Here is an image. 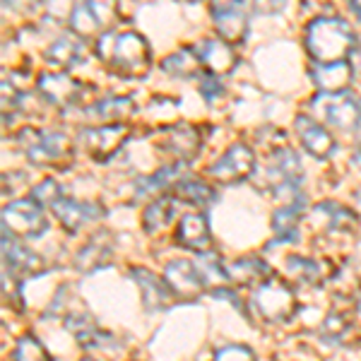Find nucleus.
Listing matches in <instances>:
<instances>
[{
	"mask_svg": "<svg viewBox=\"0 0 361 361\" xmlns=\"http://www.w3.org/2000/svg\"><path fill=\"white\" fill-rule=\"evenodd\" d=\"M200 145H202V137H200V130H197L195 126L176 123L164 133V142H161V147H164L166 152L176 154L178 161H188L200 152Z\"/></svg>",
	"mask_w": 361,
	"mask_h": 361,
	"instance_id": "nucleus-15",
	"label": "nucleus"
},
{
	"mask_svg": "<svg viewBox=\"0 0 361 361\" xmlns=\"http://www.w3.org/2000/svg\"><path fill=\"white\" fill-rule=\"evenodd\" d=\"M197 58L212 75H226L236 68L238 56L234 54L231 44L222 42V39H205L197 46Z\"/></svg>",
	"mask_w": 361,
	"mask_h": 361,
	"instance_id": "nucleus-16",
	"label": "nucleus"
},
{
	"mask_svg": "<svg viewBox=\"0 0 361 361\" xmlns=\"http://www.w3.org/2000/svg\"><path fill=\"white\" fill-rule=\"evenodd\" d=\"M97 54L121 78L142 80L152 68V51L137 32H106L99 37Z\"/></svg>",
	"mask_w": 361,
	"mask_h": 361,
	"instance_id": "nucleus-1",
	"label": "nucleus"
},
{
	"mask_svg": "<svg viewBox=\"0 0 361 361\" xmlns=\"http://www.w3.org/2000/svg\"><path fill=\"white\" fill-rule=\"evenodd\" d=\"M320 123H328L337 130H357L361 121V102L352 94H320L311 102Z\"/></svg>",
	"mask_w": 361,
	"mask_h": 361,
	"instance_id": "nucleus-5",
	"label": "nucleus"
},
{
	"mask_svg": "<svg viewBox=\"0 0 361 361\" xmlns=\"http://www.w3.org/2000/svg\"><path fill=\"white\" fill-rule=\"evenodd\" d=\"M296 135H299L301 145L308 154H313L316 159H328L335 152V137L330 135V130L320 121L311 118V116H299L294 121Z\"/></svg>",
	"mask_w": 361,
	"mask_h": 361,
	"instance_id": "nucleus-12",
	"label": "nucleus"
},
{
	"mask_svg": "<svg viewBox=\"0 0 361 361\" xmlns=\"http://www.w3.org/2000/svg\"><path fill=\"white\" fill-rule=\"evenodd\" d=\"M306 207V197L299 202H292V205H282L275 212L272 217V226L277 231V238L284 241V238H296V224H299V217H301V209Z\"/></svg>",
	"mask_w": 361,
	"mask_h": 361,
	"instance_id": "nucleus-30",
	"label": "nucleus"
},
{
	"mask_svg": "<svg viewBox=\"0 0 361 361\" xmlns=\"http://www.w3.org/2000/svg\"><path fill=\"white\" fill-rule=\"evenodd\" d=\"M22 152L32 164L46 166V164H61V161L70 159L73 154V145L63 133L39 130V128H25L17 135Z\"/></svg>",
	"mask_w": 361,
	"mask_h": 361,
	"instance_id": "nucleus-3",
	"label": "nucleus"
},
{
	"mask_svg": "<svg viewBox=\"0 0 361 361\" xmlns=\"http://www.w3.org/2000/svg\"><path fill=\"white\" fill-rule=\"evenodd\" d=\"M289 270H294V275L299 279H304V282H316L318 279V263L316 260H308V258H299V255H289L287 260Z\"/></svg>",
	"mask_w": 361,
	"mask_h": 361,
	"instance_id": "nucleus-35",
	"label": "nucleus"
},
{
	"mask_svg": "<svg viewBox=\"0 0 361 361\" xmlns=\"http://www.w3.org/2000/svg\"><path fill=\"white\" fill-rule=\"evenodd\" d=\"M173 214H176V200H173L171 195H159L154 202H149L147 209H145V217H142L145 231L157 234V231L166 229V226L171 224Z\"/></svg>",
	"mask_w": 361,
	"mask_h": 361,
	"instance_id": "nucleus-27",
	"label": "nucleus"
},
{
	"mask_svg": "<svg viewBox=\"0 0 361 361\" xmlns=\"http://www.w3.org/2000/svg\"><path fill=\"white\" fill-rule=\"evenodd\" d=\"M253 306L258 308V313L272 323L287 320L296 308V296L289 287H284L277 279H267L265 284H260L253 294Z\"/></svg>",
	"mask_w": 361,
	"mask_h": 361,
	"instance_id": "nucleus-6",
	"label": "nucleus"
},
{
	"mask_svg": "<svg viewBox=\"0 0 361 361\" xmlns=\"http://www.w3.org/2000/svg\"><path fill=\"white\" fill-rule=\"evenodd\" d=\"M109 260H111V238L106 236V231H99V236H94L82 250H80L78 267L85 272H92V270H97V267L106 265Z\"/></svg>",
	"mask_w": 361,
	"mask_h": 361,
	"instance_id": "nucleus-25",
	"label": "nucleus"
},
{
	"mask_svg": "<svg viewBox=\"0 0 361 361\" xmlns=\"http://www.w3.org/2000/svg\"><path fill=\"white\" fill-rule=\"evenodd\" d=\"M185 171H188V161H173L164 169H159L157 173L147 178L137 180V195H149V193H159L164 188H176L180 180H185Z\"/></svg>",
	"mask_w": 361,
	"mask_h": 361,
	"instance_id": "nucleus-22",
	"label": "nucleus"
},
{
	"mask_svg": "<svg viewBox=\"0 0 361 361\" xmlns=\"http://www.w3.org/2000/svg\"><path fill=\"white\" fill-rule=\"evenodd\" d=\"M13 361H51V357L46 354V349L37 337L27 335L17 342L15 352H13Z\"/></svg>",
	"mask_w": 361,
	"mask_h": 361,
	"instance_id": "nucleus-32",
	"label": "nucleus"
},
{
	"mask_svg": "<svg viewBox=\"0 0 361 361\" xmlns=\"http://www.w3.org/2000/svg\"><path fill=\"white\" fill-rule=\"evenodd\" d=\"M200 92H202V97H205L207 102L212 104V102H217V99L224 94V85H222V80H217L212 73H202Z\"/></svg>",
	"mask_w": 361,
	"mask_h": 361,
	"instance_id": "nucleus-36",
	"label": "nucleus"
},
{
	"mask_svg": "<svg viewBox=\"0 0 361 361\" xmlns=\"http://www.w3.org/2000/svg\"><path fill=\"white\" fill-rule=\"evenodd\" d=\"M164 282L171 289V294L180 296V299H195L205 287L200 270L190 260H171L164 267Z\"/></svg>",
	"mask_w": 361,
	"mask_h": 361,
	"instance_id": "nucleus-11",
	"label": "nucleus"
},
{
	"mask_svg": "<svg viewBox=\"0 0 361 361\" xmlns=\"http://www.w3.org/2000/svg\"><path fill=\"white\" fill-rule=\"evenodd\" d=\"M176 238H178L180 246H185V248H190V250H197V253L207 250L209 243H212L207 219L202 217V214H185V217L178 222Z\"/></svg>",
	"mask_w": 361,
	"mask_h": 361,
	"instance_id": "nucleus-21",
	"label": "nucleus"
},
{
	"mask_svg": "<svg viewBox=\"0 0 361 361\" xmlns=\"http://www.w3.org/2000/svg\"><path fill=\"white\" fill-rule=\"evenodd\" d=\"M217 34L226 44H241L248 32V13L241 3H214L209 8Z\"/></svg>",
	"mask_w": 361,
	"mask_h": 361,
	"instance_id": "nucleus-10",
	"label": "nucleus"
},
{
	"mask_svg": "<svg viewBox=\"0 0 361 361\" xmlns=\"http://www.w3.org/2000/svg\"><path fill=\"white\" fill-rule=\"evenodd\" d=\"M116 15L111 3H78L70 13V32L80 39L106 34V27Z\"/></svg>",
	"mask_w": 361,
	"mask_h": 361,
	"instance_id": "nucleus-8",
	"label": "nucleus"
},
{
	"mask_svg": "<svg viewBox=\"0 0 361 361\" xmlns=\"http://www.w3.org/2000/svg\"><path fill=\"white\" fill-rule=\"evenodd\" d=\"M197 270H200L205 284L212 282V279H229V275H226L224 267H222V260H219L212 250H202V253H197Z\"/></svg>",
	"mask_w": 361,
	"mask_h": 361,
	"instance_id": "nucleus-33",
	"label": "nucleus"
},
{
	"mask_svg": "<svg viewBox=\"0 0 361 361\" xmlns=\"http://www.w3.org/2000/svg\"><path fill=\"white\" fill-rule=\"evenodd\" d=\"M301 171H304V169H301L299 157H296L294 149H289V147L277 149V152L272 154L270 166H267V176H270L275 190L287 188V185H299Z\"/></svg>",
	"mask_w": 361,
	"mask_h": 361,
	"instance_id": "nucleus-18",
	"label": "nucleus"
},
{
	"mask_svg": "<svg viewBox=\"0 0 361 361\" xmlns=\"http://www.w3.org/2000/svg\"><path fill=\"white\" fill-rule=\"evenodd\" d=\"M126 137H128V128L123 123L82 128V130H80V140H82L85 149L99 161L111 159V157L123 147Z\"/></svg>",
	"mask_w": 361,
	"mask_h": 361,
	"instance_id": "nucleus-9",
	"label": "nucleus"
},
{
	"mask_svg": "<svg viewBox=\"0 0 361 361\" xmlns=\"http://www.w3.org/2000/svg\"><path fill=\"white\" fill-rule=\"evenodd\" d=\"M54 214L61 219V224L66 226L70 234L80 231L85 224H90L92 219H99L104 214V209L97 202H82V200H73V197H61L54 207Z\"/></svg>",
	"mask_w": 361,
	"mask_h": 361,
	"instance_id": "nucleus-13",
	"label": "nucleus"
},
{
	"mask_svg": "<svg viewBox=\"0 0 361 361\" xmlns=\"http://www.w3.org/2000/svg\"><path fill=\"white\" fill-rule=\"evenodd\" d=\"M135 104H133L130 97H109V99H99L97 104H92L87 109V116L97 121H104V126H114L118 123L121 118H128L133 114Z\"/></svg>",
	"mask_w": 361,
	"mask_h": 361,
	"instance_id": "nucleus-23",
	"label": "nucleus"
},
{
	"mask_svg": "<svg viewBox=\"0 0 361 361\" xmlns=\"http://www.w3.org/2000/svg\"><path fill=\"white\" fill-rule=\"evenodd\" d=\"M306 49L316 66L347 61L357 46V34L349 22L340 17H316L306 27Z\"/></svg>",
	"mask_w": 361,
	"mask_h": 361,
	"instance_id": "nucleus-2",
	"label": "nucleus"
},
{
	"mask_svg": "<svg viewBox=\"0 0 361 361\" xmlns=\"http://www.w3.org/2000/svg\"><path fill=\"white\" fill-rule=\"evenodd\" d=\"M354 166L361 169V147L357 149V152H354Z\"/></svg>",
	"mask_w": 361,
	"mask_h": 361,
	"instance_id": "nucleus-39",
	"label": "nucleus"
},
{
	"mask_svg": "<svg viewBox=\"0 0 361 361\" xmlns=\"http://www.w3.org/2000/svg\"><path fill=\"white\" fill-rule=\"evenodd\" d=\"M214 361H255L253 354H250L248 347H224L217 352V357H214Z\"/></svg>",
	"mask_w": 361,
	"mask_h": 361,
	"instance_id": "nucleus-37",
	"label": "nucleus"
},
{
	"mask_svg": "<svg viewBox=\"0 0 361 361\" xmlns=\"http://www.w3.org/2000/svg\"><path fill=\"white\" fill-rule=\"evenodd\" d=\"M161 70L169 75H173V78H183V80H188V78L200 80L202 78V73H200L202 63L193 49H180L176 54L164 58V61H161Z\"/></svg>",
	"mask_w": 361,
	"mask_h": 361,
	"instance_id": "nucleus-26",
	"label": "nucleus"
},
{
	"mask_svg": "<svg viewBox=\"0 0 361 361\" xmlns=\"http://www.w3.org/2000/svg\"><path fill=\"white\" fill-rule=\"evenodd\" d=\"M354 68L349 61L330 63V66L313 68V82L323 94H345V90L352 85Z\"/></svg>",
	"mask_w": 361,
	"mask_h": 361,
	"instance_id": "nucleus-17",
	"label": "nucleus"
},
{
	"mask_svg": "<svg viewBox=\"0 0 361 361\" xmlns=\"http://www.w3.org/2000/svg\"><path fill=\"white\" fill-rule=\"evenodd\" d=\"M173 190H176L178 200L190 202V205H197V207H207V205H212V202L217 200V193H214V188H209L205 180H197V178L180 180V183Z\"/></svg>",
	"mask_w": 361,
	"mask_h": 361,
	"instance_id": "nucleus-29",
	"label": "nucleus"
},
{
	"mask_svg": "<svg viewBox=\"0 0 361 361\" xmlns=\"http://www.w3.org/2000/svg\"><path fill=\"white\" fill-rule=\"evenodd\" d=\"M80 82L73 80L68 73H44L39 78V92L54 106H70L80 97Z\"/></svg>",
	"mask_w": 361,
	"mask_h": 361,
	"instance_id": "nucleus-14",
	"label": "nucleus"
},
{
	"mask_svg": "<svg viewBox=\"0 0 361 361\" xmlns=\"http://www.w3.org/2000/svg\"><path fill=\"white\" fill-rule=\"evenodd\" d=\"M82 361H92V359H82Z\"/></svg>",
	"mask_w": 361,
	"mask_h": 361,
	"instance_id": "nucleus-40",
	"label": "nucleus"
},
{
	"mask_svg": "<svg viewBox=\"0 0 361 361\" xmlns=\"http://www.w3.org/2000/svg\"><path fill=\"white\" fill-rule=\"evenodd\" d=\"M316 212H320L323 217H328L333 229H349V226L357 224V214H354L352 209L337 205V202H323V205L316 207Z\"/></svg>",
	"mask_w": 361,
	"mask_h": 361,
	"instance_id": "nucleus-31",
	"label": "nucleus"
},
{
	"mask_svg": "<svg viewBox=\"0 0 361 361\" xmlns=\"http://www.w3.org/2000/svg\"><path fill=\"white\" fill-rule=\"evenodd\" d=\"M85 56V42L75 34H63L58 37L54 44L46 49V61L54 68H58V73H66L73 66H78Z\"/></svg>",
	"mask_w": 361,
	"mask_h": 361,
	"instance_id": "nucleus-19",
	"label": "nucleus"
},
{
	"mask_svg": "<svg viewBox=\"0 0 361 361\" xmlns=\"http://www.w3.org/2000/svg\"><path fill=\"white\" fill-rule=\"evenodd\" d=\"M29 197H32V200H37L42 207H54L56 202L61 200V197H66V195H63V188L56 183L54 178H44L39 185H34L32 195H29Z\"/></svg>",
	"mask_w": 361,
	"mask_h": 361,
	"instance_id": "nucleus-34",
	"label": "nucleus"
},
{
	"mask_svg": "<svg viewBox=\"0 0 361 361\" xmlns=\"http://www.w3.org/2000/svg\"><path fill=\"white\" fill-rule=\"evenodd\" d=\"M133 277L137 279V284L142 287V299H145V306L149 311H159L161 306L169 304V294L171 289L166 287L164 279L154 277L152 272L147 270H133Z\"/></svg>",
	"mask_w": 361,
	"mask_h": 361,
	"instance_id": "nucleus-24",
	"label": "nucleus"
},
{
	"mask_svg": "<svg viewBox=\"0 0 361 361\" xmlns=\"http://www.w3.org/2000/svg\"><path fill=\"white\" fill-rule=\"evenodd\" d=\"M46 231H49V217L32 197L13 200L3 207V234L15 238H42Z\"/></svg>",
	"mask_w": 361,
	"mask_h": 361,
	"instance_id": "nucleus-4",
	"label": "nucleus"
},
{
	"mask_svg": "<svg viewBox=\"0 0 361 361\" xmlns=\"http://www.w3.org/2000/svg\"><path fill=\"white\" fill-rule=\"evenodd\" d=\"M253 169H255L253 149L243 142H236L209 166V176L219 180L222 185H231L238 183V180H246L253 173Z\"/></svg>",
	"mask_w": 361,
	"mask_h": 361,
	"instance_id": "nucleus-7",
	"label": "nucleus"
},
{
	"mask_svg": "<svg viewBox=\"0 0 361 361\" xmlns=\"http://www.w3.org/2000/svg\"><path fill=\"white\" fill-rule=\"evenodd\" d=\"M349 10L354 13V17L361 22V3H349Z\"/></svg>",
	"mask_w": 361,
	"mask_h": 361,
	"instance_id": "nucleus-38",
	"label": "nucleus"
},
{
	"mask_svg": "<svg viewBox=\"0 0 361 361\" xmlns=\"http://www.w3.org/2000/svg\"><path fill=\"white\" fill-rule=\"evenodd\" d=\"M3 250H5V265L15 272V275H34L42 270V258L34 250H29L25 243H20L15 236L3 234Z\"/></svg>",
	"mask_w": 361,
	"mask_h": 361,
	"instance_id": "nucleus-20",
	"label": "nucleus"
},
{
	"mask_svg": "<svg viewBox=\"0 0 361 361\" xmlns=\"http://www.w3.org/2000/svg\"><path fill=\"white\" fill-rule=\"evenodd\" d=\"M359 102H361V99H359Z\"/></svg>",
	"mask_w": 361,
	"mask_h": 361,
	"instance_id": "nucleus-41",
	"label": "nucleus"
},
{
	"mask_svg": "<svg viewBox=\"0 0 361 361\" xmlns=\"http://www.w3.org/2000/svg\"><path fill=\"white\" fill-rule=\"evenodd\" d=\"M229 279H234L238 284H265L270 277V267H267L260 258H241L234 265H229L226 270Z\"/></svg>",
	"mask_w": 361,
	"mask_h": 361,
	"instance_id": "nucleus-28",
	"label": "nucleus"
}]
</instances>
